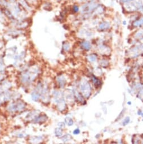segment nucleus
<instances>
[{
	"mask_svg": "<svg viewBox=\"0 0 143 144\" xmlns=\"http://www.w3.org/2000/svg\"><path fill=\"white\" fill-rule=\"evenodd\" d=\"M143 0L135 1L124 4L126 10L129 11H142L143 10Z\"/></svg>",
	"mask_w": 143,
	"mask_h": 144,
	"instance_id": "f257e3e1",
	"label": "nucleus"
},
{
	"mask_svg": "<svg viewBox=\"0 0 143 144\" xmlns=\"http://www.w3.org/2000/svg\"><path fill=\"white\" fill-rule=\"evenodd\" d=\"M100 5L95 0H91L90 1L85 4L82 7V12L85 14L91 13L96 9Z\"/></svg>",
	"mask_w": 143,
	"mask_h": 144,
	"instance_id": "f03ea898",
	"label": "nucleus"
},
{
	"mask_svg": "<svg viewBox=\"0 0 143 144\" xmlns=\"http://www.w3.org/2000/svg\"><path fill=\"white\" fill-rule=\"evenodd\" d=\"M81 90L82 92L83 96L86 97H89L91 94V87L89 83L86 80H83L81 81Z\"/></svg>",
	"mask_w": 143,
	"mask_h": 144,
	"instance_id": "7ed1b4c3",
	"label": "nucleus"
},
{
	"mask_svg": "<svg viewBox=\"0 0 143 144\" xmlns=\"http://www.w3.org/2000/svg\"><path fill=\"white\" fill-rule=\"evenodd\" d=\"M24 107H25L24 105H23L22 102H19V103L13 104V105L10 107V110H11L12 111L20 110L23 109Z\"/></svg>",
	"mask_w": 143,
	"mask_h": 144,
	"instance_id": "20e7f679",
	"label": "nucleus"
},
{
	"mask_svg": "<svg viewBox=\"0 0 143 144\" xmlns=\"http://www.w3.org/2000/svg\"><path fill=\"white\" fill-rule=\"evenodd\" d=\"M110 27H111V24L109 22L104 21L99 24V29L101 31H105L109 28Z\"/></svg>",
	"mask_w": 143,
	"mask_h": 144,
	"instance_id": "39448f33",
	"label": "nucleus"
},
{
	"mask_svg": "<svg viewBox=\"0 0 143 144\" xmlns=\"http://www.w3.org/2000/svg\"><path fill=\"white\" fill-rule=\"evenodd\" d=\"M134 26L135 27H141L143 26V17L140 18V19L136 20V21L134 22L133 24Z\"/></svg>",
	"mask_w": 143,
	"mask_h": 144,
	"instance_id": "423d86ee",
	"label": "nucleus"
},
{
	"mask_svg": "<svg viewBox=\"0 0 143 144\" xmlns=\"http://www.w3.org/2000/svg\"><path fill=\"white\" fill-rule=\"evenodd\" d=\"M81 46L84 50H89L91 48V44L88 41H83L81 43Z\"/></svg>",
	"mask_w": 143,
	"mask_h": 144,
	"instance_id": "0eeeda50",
	"label": "nucleus"
},
{
	"mask_svg": "<svg viewBox=\"0 0 143 144\" xmlns=\"http://www.w3.org/2000/svg\"><path fill=\"white\" fill-rule=\"evenodd\" d=\"M55 135L57 137H60V136H62L63 130L60 127L57 128L55 129Z\"/></svg>",
	"mask_w": 143,
	"mask_h": 144,
	"instance_id": "6e6552de",
	"label": "nucleus"
},
{
	"mask_svg": "<svg viewBox=\"0 0 143 144\" xmlns=\"http://www.w3.org/2000/svg\"><path fill=\"white\" fill-rule=\"evenodd\" d=\"M58 81H59V84L61 87H64L65 84V80L64 78H63V77H59L58 78Z\"/></svg>",
	"mask_w": 143,
	"mask_h": 144,
	"instance_id": "1a4fd4ad",
	"label": "nucleus"
},
{
	"mask_svg": "<svg viewBox=\"0 0 143 144\" xmlns=\"http://www.w3.org/2000/svg\"><path fill=\"white\" fill-rule=\"evenodd\" d=\"M32 98L34 99L35 101H37L40 98V94L38 92H34L32 93Z\"/></svg>",
	"mask_w": 143,
	"mask_h": 144,
	"instance_id": "9d476101",
	"label": "nucleus"
},
{
	"mask_svg": "<svg viewBox=\"0 0 143 144\" xmlns=\"http://www.w3.org/2000/svg\"><path fill=\"white\" fill-rule=\"evenodd\" d=\"M65 121L67 125L69 126H71L73 124V121L72 119L71 118H66V119H65Z\"/></svg>",
	"mask_w": 143,
	"mask_h": 144,
	"instance_id": "9b49d317",
	"label": "nucleus"
},
{
	"mask_svg": "<svg viewBox=\"0 0 143 144\" xmlns=\"http://www.w3.org/2000/svg\"><path fill=\"white\" fill-rule=\"evenodd\" d=\"M35 121L36 122H44V121H45V116H40L38 117L35 119Z\"/></svg>",
	"mask_w": 143,
	"mask_h": 144,
	"instance_id": "f8f14e48",
	"label": "nucleus"
},
{
	"mask_svg": "<svg viewBox=\"0 0 143 144\" xmlns=\"http://www.w3.org/2000/svg\"><path fill=\"white\" fill-rule=\"evenodd\" d=\"M72 10L73 13H77L80 11V7L77 5H74L72 6Z\"/></svg>",
	"mask_w": 143,
	"mask_h": 144,
	"instance_id": "ddd939ff",
	"label": "nucleus"
},
{
	"mask_svg": "<svg viewBox=\"0 0 143 144\" xmlns=\"http://www.w3.org/2000/svg\"><path fill=\"white\" fill-rule=\"evenodd\" d=\"M89 59L91 62H95L97 59V57L96 55L91 54L90 56H89Z\"/></svg>",
	"mask_w": 143,
	"mask_h": 144,
	"instance_id": "4468645a",
	"label": "nucleus"
},
{
	"mask_svg": "<svg viewBox=\"0 0 143 144\" xmlns=\"http://www.w3.org/2000/svg\"><path fill=\"white\" fill-rule=\"evenodd\" d=\"M142 36H143V30L140 31H139L138 33H137L136 35H135V37H136V38L141 37Z\"/></svg>",
	"mask_w": 143,
	"mask_h": 144,
	"instance_id": "2eb2a0df",
	"label": "nucleus"
},
{
	"mask_svg": "<svg viewBox=\"0 0 143 144\" xmlns=\"http://www.w3.org/2000/svg\"><path fill=\"white\" fill-rule=\"evenodd\" d=\"M69 47H70V46H69V44H68V43L66 42V43H64V44L63 48L65 50H66V51H67V50H69Z\"/></svg>",
	"mask_w": 143,
	"mask_h": 144,
	"instance_id": "dca6fc26",
	"label": "nucleus"
},
{
	"mask_svg": "<svg viewBox=\"0 0 143 144\" xmlns=\"http://www.w3.org/2000/svg\"><path fill=\"white\" fill-rule=\"evenodd\" d=\"M93 81H94V83L95 85H99V83H100V81H99V80L95 78V77H93Z\"/></svg>",
	"mask_w": 143,
	"mask_h": 144,
	"instance_id": "f3484780",
	"label": "nucleus"
},
{
	"mask_svg": "<svg viewBox=\"0 0 143 144\" xmlns=\"http://www.w3.org/2000/svg\"><path fill=\"white\" fill-rule=\"evenodd\" d=\"M135 1V0H120V2L122 3V4H126V3H128L130 2H132V1Z\"/></svg>",
	"mask_w": 143,
	"mask_h": 144,
	"instance_id": "a211bd4d",
	"label": "nucleus"
},
{
	"mask_svg": "<svg viewBox=\"0 0 143 144\" xmlns=\"http://www.w3.org/2000/svg\"><path fill=\"white\" fill-rule=\"evenodd\" d=\"M129 122H130V118L127 117V118H126V119H125L124 121H123V125H126V124H128Z\"/></svg>",
	"mask_w": 143,
	"mask_h": 144,
	"instance_id": "6ab92c4d",
	"label": "nucleus"
},
{
	"mask_svg": "<svg viewBox=\"0 0 143 144\" xmlns=\"http://www.w3.org/2000/svg\"><path fill=\"white\" fill-rule=\"evenodd\" d=\"M58 126H59V127L60 128H64L65 127V124L64 123L60 122V123H59V124H58Z\"/></svg>",
	"mask_w": 143,
	"mask_h": 144,
	"instance_id": "aec40b11",
	"label": "nucleus"
},
{
	"mask_svg": "<svg viewBox=\"0 0 143 144\" xmlns=\"http://www.w3.org/2000/svg\"><path fill=\"white\" fill-rule=\"evenodd\" d=\"M73 133L74 135H78L80 133V130L78 129H77V130H74V131L73 132Z\"/></svg>",
	"mask_w": 143,
	"mask_h": 144,
	"instance_id": "412c9836",
	"label": "nucleus"
},
{
	"mask_svg": "<svg viewBox=\"0 0 143 144\" xmlns=\"http://www.w3.org/2000/svg\"><path fill=\"white\" fill-rule=\"evenodd\" d=\"M27 1H28V2H35V1H36V0H28Z\"/></svg>",
	"mask_w": 143,
	"mask_h": 144,
	"instance_id": "4be33fe9",
	"label": "nucleus"
},
{
	"mask_svg": "<svg viewBox=\"0 0 143 144\" xmlns=\"http://www.w3.org/2000/svg\"><path fill=\"white\" fill-rule=\"evenodd\" d=\"M56 1H62V0H56Z\"/></svg>",
	"mask_w": 143,
	"mask_h": 144,
	"instance_id": "5701e85b",
	"label": "nucleus"
},
{
	"mask_svg": "<svg viewBox=\"0 0 143 144\" xmlns=\"http://www.w3.org/2000/svg\"><path fill=\"white\" fill-rule=\"evenodd\" d=\"M128 103H129V104H131V102H128Z\"/></svg>",
	"mask_w": 143,
	"mask_h": 144,
	"instance_id": "b1692460",
	"label": "nucleus"
}]
</instances>
